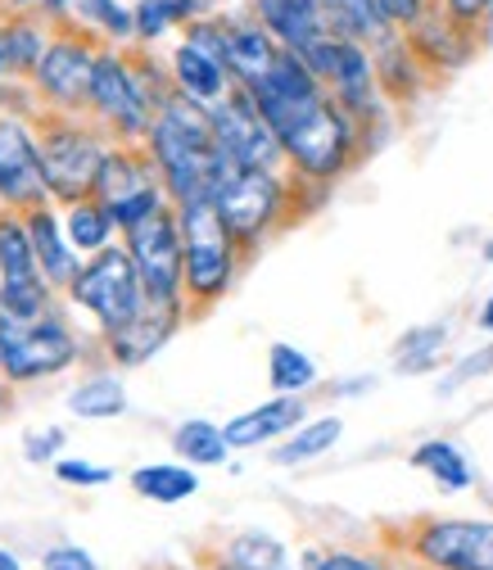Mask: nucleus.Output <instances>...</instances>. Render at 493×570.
I'll use <instances>...</instances> for the list:
<instances>
[{"instance_id":"obj_26","label":"nucleus","mask_w":493,"mask_h":570,"mask_svg":"<svg viewBox=\"0 0 493 570\" xmlns=\"http://www.w3.org/2000/svg\"><path fill=\"white\" fill-rule=\"evenodd\" d=\"M344 435V425L335 416H322L313 425H304V431L290 440V444H280L276 449V462L280 466H295V462H308V458H322L326 449H335V440Z\"/></svg>"},{"instance_id":"obj_23","label":"nucleus","mask_w":493,"mask_h":570,"mask_svg":"<svg viewBox=\"0 0 493 570\" xmlns=\"http://www.w3.org/2000/svg\"><path fill=\"white\" fill-rule=\"evenodd\" d=\"M68 407L87 421H105V416H122L127 412V390L114 376H91L68 394Z\"/></svg>"},{"instance_id":"obj_33","label":"nucleus","mask_w":493,"mask_h":570,"mask_svg":"<svg viewBox=\"0 0 493 570\" xmlns=\"http://www.w3.org/2000/svg\"><path fill=\"white\" fill-rule=\"evenodd\" d=\"M440 344H444V326H426V335H412L398 344V358L407 372H421V363H426L431 348H440Z\"/></svg>"},{"instance_id":"obj_43","label":"nucleus","mask_w":493,"mask_h":570,"mask_svg":"<svg viewBox=\"0 0 493 570\" xmlns=\"http://www.w3.org/2000/svg\"><path fill=\"white\" fill-rule=\"evenodd\" d=\"M0 403H6V390H0Z\"/></svg>"},{"instance_id":"obj_36","label":"nucleus","mask_w":493,"mask_h":570,"mask_svg":"<svg viewBox=\"0 0 493 570\" xmlns=\"http://www.w3.org/2000/svg\"><path fill=\"white\" fill-rule=\"evenodd\" d=\"M317 570H381V566H372V561H363V557H344V552H335V557H322Z\"/></svg>"},{"instance_id":"obj_32","label":"nucleus","mask_w":493,"mask_h":570,"mask_svg":"<svg viewBox=\"0 0 493 570\" xmlns=\"http://www.w3.org/2000/svg\"><path fill=\"white\" fill-rule=\"evenodd\" d=\"M63 10H73L78 19H91V23H105L109 32L127 37L131 32V19L122 6H114V0H63Z\"/></svg>"},{"instance_id":"obj_30","label":"nucleus","mask_w":493,"mask_h":570,"mask_svg":"<svg viewBox=\"0 0 493 570\" xmlns=\"http://www.w3.org/2000/svg\"><path fill=\"white\" fill-rule=\"evenodd\" d=\"M190 10H195L190 0H140L136 6V28H140V37H159L168 23L186 19Z\"/></svg>"},{"instance_id":"obj_27","label":"nucleus","mask_w":493,"mask_h":570,"mask_svg":"<svg viewBox=\"0 0 493 570\" xmlns=\"http://www.w3.org/2000/svg\"><path fill=\"white\" fill-rule=\"evenodd\" d=\"M267 367H272V385L286 390V394H290V390H308V385L317 381L313 358H308V353H299L295 344H272Z\"/></svg>"},{"instance_id":"obj_5","label":"nucleus","mask_w":493,"mask_h":570,"mask_svg":"<svg viewBox=\"0 0 493 570\" xmlns=\"http://www.w3.org/2000/svg\"><path fill=\"white\" fill-rule=\"evenodd\" d=\"M78 358V340L68 335L55 317H10L0 313V367L10 381L55 376Z\"/></svg>"},{"instance_id":"obj_12","label":"nucleus","mask_w":493,"mask_h":570,"mask_svg":"<svg viewBox=\"0 0 493 570\" xmlns=\"http://www.w3.org/2000/svg\"><path fill=\"white\" fill-rule=\"evenodd\" d=\"M416 552L440 570H493L489 521H440L416 539Z\"/></svg>"},{"instance_id":"obj_37","label":"nucleus","mask_w":493,"mask_h":570,"mask_svg":"<svg viewBox=\"0 0 493 570\" xmlns=\"http://www.w3.org/2000/svg\"><path fill=\"white\" fill-rule=\"evenodd\" d=\"M59 444H63V435H59V431H46V435H32V444H28V458H32V462H41V458H50V453H55Z\"/></svg>"},{"instance_id":"obj_31","label":"nucleus","mask_w":493,"mask_h":570,"mask_svg":"<svg viewBox=\"0 0 493 570\" xmlns=\"http://www.w3.org/2000/svg\"><path fill=\"white\" fill-rule=\"evenodd\" d=\"M37 59H41V37L32 28L0 32V73H6V68H28Z\"/></svg>"},{"instance_id":"obj_2","label":"nucleus","mask_w":493,"mask_h":570,"mask_svg":"<svg viewBox=\"0 0 493 570\" xmlns=\"http://www.w3.org/2000/svg\"><path fill=\"white\" fill-rule=\"evenodd\" d=\"M155 159L181 204L208 199L214 181L223 173V150L214 136V118H208L195 100H172L159 122H155Z\"/></svg>"},{"instance_id":"obj_29","label":"nucleus","mask_w":493,"mask_h":570,"mask_svg":"<svg viewBox=\"0 0 493 570\" xmlns=\"http://www.w3.org/2000/svg\"><path fill=\"white\" fill-rule=\"evenodd\" d=\"M63 232H68V245H73V249H105V240H109V213L91 208V204H73Z\"/></svg>"},{"instance_id":"obj_24","label":"nucleus","mask_w":493,"mask_h":570,"mask_svg":"<svg viewBox=\"0 0 493 570\" xmlns=\"http://www.w3.org/2000/svg\"><path fill=\"white\" fill-rule=\"evenodd\" d=\"M172 444H177V453H181L186 462H195V466H218V462L231 453L227 435L218 431V425H208V421H186Z\"/></svg>"},{"instance_id":"obj_42","label":"nucleus","mask_w":493,"mask_h":570,"mask_svg":"<svg viewBox=\"0 0 493 570\" xmlns=\"http://www.w3.org/2000/svg\"><path fill=\"white\" fill-rule=\"evenodd\" d=\"M50 10H63V0H50Z\"/></svg>"},{"instance_id":"obj_6","label":"nucleus","mask_w":493,"mask_h":570,"mask_svg":"<svg viewBox=\"0 0 493 570\" xmlns=\"http://www.w3.org/2000/svg\"><path fill=\"white\" fill-rule=\"evenodd\" d=\"M131 263L140 272V285H146V299L155 304H177V285L186 276V249H181V232L172 223V213H150L140 218L131 232Z\"/></svg>"},{"instance_id":"obj_11","label":"nucleus","mask_w":493,"mask_h":570,"mask_svg":"<svg viewBox=\"0 0 493 570\" xmlns=\"http://www.w3.org/2000/svg\"><path fill=\"white\" fill-rule=\"evenodd\" d=\"M100 199H105V213L109 223L118 227H136L140 218H150V213H159V186L150 181V173L140 168L136 159L127 155H105V168H100V181H96Z\"/></svg>"},{"instance_id":"obj_7","label":"nucleus","mask_w":493,"mask_h":570,"mask_svg":"<svg viewBox=\"0 0 493 570\" xmlns=\"http://www.w3.org/2000/svg\"><path fill=\"white\" fill-rule=\"evenodd\" d=\"M208 118H214V136H218L223 159H231L240 168H272L280 140H276L272 122L263 118V109H258V100L249 91L223 96L218 109Z\"/></svg>"},{"instance_id":"obj_1","label":"nucleus","mask_w":493,"mask_h":570,"mask_svg":"<svg viewBox=\"0 0 493 570\" xmlns=\"http://www.w3.org/2000/svg\"><path fill=\"white\" fill-rule=\"evenodd\" d=\"M263 118L272 122L280 150H286L304 173L313 177H335L348 159V127L339 118V109L322 96L317 73L295 55L280 50V59L272 63V73L254 87H245Z\"/></svg>"},{"instance_id":"obj_35","label":"nucleus","mask_w":493,"mask_h":570,"mask_svg":"<svg viewBox=\"0 0 493 570\" xmlns=\"http://www.w3.org/2000/svg\"><path fill=\"white\" fill-rule=\"evenodd\" d=\"M46 570H96V561L82 552V548H50L46 552Z\"/></svg>"},{"instance_id":"obj_10","label":"nucleus","mask_w":493,"mask_h":570,"mask_svg":"<svg viewBox=\"0 0 493 570\" xmlns=\"http://www.w3.org/2000/svg\"><path fill=\"white\" fill-rule=\"evenodd\" d=\"M41 168H46V186L63 199H82L87 190H96L100 181V168H105V155L96 150V140L87 131H73V127H59L41 140Z\"/></svg>"},{"instance_id":"obj_3","label":"nucleus","mask_w":493,"mask_h":570,"mask_svg":"<svg viewBox=\"0 0 493 570\" xmlns=\"http://www.w3.org/2000/svg\"><path fill=\"white\" fill-rule=\"evenodd\" d=\"M73 299L100 317V326L114 335L122 331L140 308H146V285L127 249H100L78 276H73Z\"/></svg>"},{"instance_id":"obj_8","label":"nucleus","mask_w":493,"mask_h":570,"mask_svg":"<svg viewBox=\"0 0 493 570\" xmlns=\"http://www.w3.org/2000/svg\"><path fill=\"white\" fill-rule=\"evenodd\" d=\"M276 195H280V186L267 168H240V164L227 159L208 199L218 204L231 236H258L276 213Z\"/></svg>"},{"instance_id":"obj_20","label":"nucleus","mask_w":493,"mask_h":570,"mask_svg":"<svg viewBox=\"0 0 493 570\" xmlns=\"http://www.w3.org/2000/svg\"><path fill=\"white\" fill-rule=\"evenodd\" d=\"M28 236H32V249H37V263L46 267V276L73 285V276H78L73 254H68V245H63V236H59V223L50 218L46 208H32V218H28Z\"/></svg>"},{"instance_id":"obj_40","label":"nucleus","mask_w":493,"mask_h":570,"mask_svg":"<svg viewBox=\"0 0 493 570\" xmlns=\"http://www.w3.org/2000/svg\"><path fill=\"white\" fill-rule=\"evenodd\" d=\"M0 570H19V557L10 548H0Z\"/></svg>"},{"instance_id":"obj_13","label":"nucleus","mask_w":493,"mask_h":570,"mask_svg":"<svg viewBox=\"0 0 493 570\" xmlns=\"http://www.w3.org/2000/svg\"><path fill=\"white\" fill-rule=\"evenodd\" d=\"M46 186L41 150L19 122H0V199L10 204H37Z\"/></svg>"},{"instance_id":"obj_25","label":"nucleus","mask_w":493,"mask_h":570,"mask_svg":"<svg viewBox=\"0 0 493 570\" xmlns=\"http://www.w3.org/2000/svg\"><path fill=\"white\" fill-rule=\"evenodd\" d=\"M412 462H416L421 471H431L444 489H466V484H471V466H466V458H462L448 440H431V444H421V449L412 453Z\"/></svg>"},{"instance_id":"obj_45","label":"nucleus","mask_w":493,"mask_h":570,"mask_svg":"<svg viewBox=\"0 0 493 570\" xmlns=\"http://www.w3.org/2000/svg\"><path fill=\"white\" fill-rule=\"evenodd\" d=\"M227 570H236V566H227Z\"/></svg>"},{"instance_id":"obj_16","label":"nucleus","mask_w":493,"mask_h":570,"mask_svg":"<svg viewBox=\"0 0 493 570\" xmlns=\"http://www.w3.org/2000/svg\"><path fill=\"white\" fill-rule=\"evenodd\" d=\"M91 100L122 127V131H146L150 114L146 100H140L136 82L127 78V68L118 59H96V82H91Z\"/></svg>"},{"instance_id":"obj_4","label":"nucleus","mask_w":493,"mask_h":570,"mask_svg":"<svg viewBox=\"0 0 493 570\" xmlns=\"http://www.w3.org/2000/svg\"><path fill=\"white\" fill-rule=\"evenodd\" d=\"M181 249H186V285L199 299H218L231 281V227L214 199L181 204Z\"/></svg>"},{"instance_id":"obj_15","label":"nucleus","mask_w":493,"mask_h":570,"mask_svg":"<svg viewBox=\"0 0 493 570\" xmlns=\"http://www.w3.org/2000/svg\"><path fill=\"white\" fill-rule=\"evenodd\" d=\"M91 82H96V59L87 55V46L78 41H55L46 55H41V87L63 100V105H78L91 96Z\"/></svg>"},{"instance_id":"obj_41","label":"nucleus","mask_w":493,"mask_h":570,"mask_svg":"<svg viewBox=\"0 0 493 570\" xmlns=\"http://www.w3.org/2000/svg\"><path fill=\"white\" fill-rule=\"evenodd\" d=\"M480 322H484V326H489V331H493V304H489V308H484V317H480Z\"/></svg>"},{"instance_id":"obj_22","label":"nucleus","mask_w":493,"mask_h":570,"mask_svg":"<svg viewBox=\"0 0 493 570\" xmlns=\"http://www.w3.org/2000/svg\"><path fill=\"white\" fill-rule=\"evenodd\" d=\"M322 10L344 37H385L394 23L381 0H322Z\"/></svg>"},{"instance_id":"obj_44","label":"nucleus","mask_w":493,"mask_h":570,"mask_svg":"<svg viewBox=\"0 0 493 570\" xmlns=\"http://www.w3.org/2000/svg\"><path fill=\"white\" fill-rule=\"evenodd\" d=\"M489 258H493V245H489Z\"/></svg>"},{"instance_id":"obj_18","label":"nucleus","mask_w":493,"mask_h":570,"mask_svg":"<svg viewBox=\"0 0 493 570\" xmlns=\"http://www.w3.org/2000/svg\"><path fill=\"white\" fill-rule=\"evenodd\" d=\"M304 421V403L299 399H272V403H258L254 412L236 416L223 425V435L231 449H254V444H267L276 435L295 431V425Z\"/></svg>"},{"instance_id":"obj_9","label":"nucleus","mask_w":493,"mask_h":570,"mask_svg":"<svg viewBox=\"0 0 493 570\" xmlns=\"http://www.w3.org/2000/svg\"><path fill=\"white\" fill-rule=\"evenodd\" d=\"M0 313H10V317L46 313L41 263H37L28 227L19 223H0Z\"/></svg>"},{"instance_id":"obj_34","label":"nucleus","mask_w":493,"mask_h":570,"mask_svg":"<svg viewBox=\"0 0 493 570\" xmlns=\"http://www.w3.org/2000/svg\"><path fill=\"white\" fill-rule=\"evenodd\" d=\"M55 475L63 480V484H105L114 471L109 466H96V462H55Z\"/></svg>"},{"instance_id":"obj_38","label":"nucleus","mask_w":493,"mask_h":570,"mask_svg":"<svg viewBox=\"0 0 493 570\" xmlns=\"http://www.w3.org/2000/svg\"><path fill=\"white\" fill-rule=\"evenodd\" d=\"M381 6H385V14H390V19H416L421 0H381Z\"/></svg>"},{"instance_id":"obj_19","label":"nucleus","mask_w":493,"mask_h":570,"mask_svg":"<svg viewBox=\"0 0 493 570\" xmlns=\"http://www.w3.org/2000/svg\"><path fill=\"white\" fill-rule=\"evenodd\" d=\"M227 73H231L227 59L214 55V50H204V46H195V41H186L177 50V82H181L186 100H195V105L223 100L227 96Z\"/></svg>"},{"instance_id":"obj_21","label":"nucleus","mask_w":493,"mask_h":570,"mask_svg":"<svg viewBox=\"0 0 493 570\" xmlns=\"http://www.w3.org/2000/svg\"><path fill=\"white\" fill-rule=\"evenodd\" d=\"M131 489L150 503H181L199 489V475L190 466H172V462H159V466H140L131 471Z\"/></svg>"},{"instance_id":"obj_39","label":"nucleus","mask_w":493,"mask_h":570,"mask_svg":"<svg viewBox=\"0 0 493 570\" xmlns=\"http://www.w3.org/2000/svg\"><path fill=\"white\" fill-rule=\"evenodd\" d=\"M453 6V14H462V19H475L480 10H489V0H448Z\"/></svg>"},{"instance_id":"obj_28","label":"nucleus","mask_w":493,"mask_h":570,"mask_svg":"<svg viewBox=\"0 0 493 570\" xmlns=\"http://www.w3.org/2000/svg\"><path fill=\"white\" fill-rule=\"evenodd\" d=\"M231 561H236V570H295L290 552L267 534H240L231 543Z\"/></svg>"},{"instance_id":"obj_14","label":"nucleus","mask_w":493,"mask_h":570,"mask_svg":"<svg viewBox=\"0 0 493 570\" xmlns=\"http://www.w3.org/2000/svg\"><path fill=\"white\" fill-rule=\"evenodd\" d=\"M258 14L267 23V32L286 50H295L299 59L331 37L322 0H258Z\"/></svg>"},{"instance_id":"obj_17","label":"nucleus","mask_w":493,"mask_h":570,"mask_svg":"<svg viewBox=\"0 0 493 570\" xmlns=\"http://www.w3.org/2000/svg\"><path fill=\"white\" fill-rule=\"evenodd\" d=\"M172 326H177V304H146L140 308L122 331H114L109 335V344H114V358L118 363H127V367H136V363H146L150 353H159L164 348V340L172 335Z\"/></svg>"}]
</instances>
